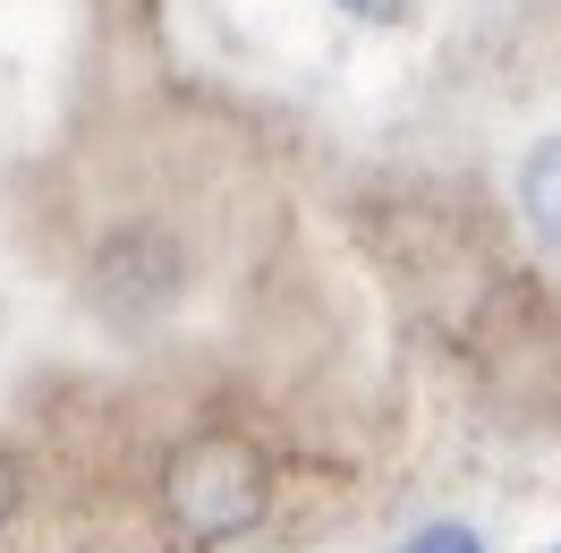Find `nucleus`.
Returning a JSON list of instances; mask_svg holds the SVG:
<instances>
[{"instance_id":"nucleus-8","label":"nucleus","mask_w":561,"mask_h":553,"mask_svg":"<svg viewBox=\"0 0 561 553\" xmlns=\"http://www.w3.org/2000/svg\"><path fill=\"white\" fill-rule=\"evenodd\" d=\"M553 553H561V545H553Z\"/></svg>"},{"instance_id":"nucleus-3","label":"nucleus","mask_w":561,"mask_h":553,"mask_svg":"<svg viewBox=\"0 0 561 553\" xmlns=\"http://www.w3.org/2000/svg\"><path fill=\"white\" fill-rule=\"evenodd\" d=\"M187 298V247L171 222H119L94 239L85 256V307L103 315L111 332H145Z\"/></svg>"},{"instance_id":"nucleus-4","label":"nucleus","mask_w":561,"mask_h":553,"mask_svg":"<svg viewBox=\"0 0 561 553\" xmlns=\"http://www.w3.org/2000/svg\"><path fill=\"white\" fill-rule=\"evenodd\" d=\"M519 213H527V230L561 256V137L527 145V162H519Z\"/></svg>"},{"instance_id":"nucleus-6","label":"nucleus","mask_w":561,"mask_h":553,"mask_svg":"<svg viewBox=\"0 0 561 553\" xmlns=\"http://www.w3.org/2000/svg\"><path fill=\"white\" fill-rule=\"evenodd\" d=\"M341 18H357V26H409V0H341Z\"/></svg>"},{"instance_id":"nucleus-7","label":"nucleus","mask_w":561,"mask_h":553,"mask_svg":"<svg viewBox=\"0 0 561 553\" xmlns=\"http://www.w3.org/2000/svg\"><path fill=\"white\" fill-rule=\"evenodd\" d=\"M18 503H26V469H18V451L0 443V528L18 519Z\"/></svg>"},{"instance_id":"nucleus-5","label":"nucleus","mask_w":561,"mask_h":553,"mask_svg":"<svg viewBox=\"0 0 561 553\" xmlns=\"http://www.w3.org/2000/svg\"><path fill=\"white\" fill-rule=\"evenodd\" d=\"M400 553H485L477 545V528H459V519H434V528H417Z\"/></svg>"},{"instance_id":"nucleus-1","label":"nucleus","mask_w":561,"mask_h":553,"mask_svg":"<svg viewBox=\"0 0 561 553\" xmlns=\"http://www.w3.org/2000/svg\"><path fill=\"white\" fill-rule=\"evenodd\" d=\"M153 503H162V528L179 545H230L247 528H264V511H273V460L239 426H196L162 451Z\"/></svg>"},{"instance_id":"nucleus-2","label":"nucleus","mask_w":561,"mask_h":553,"mask_svg":"<svg viewBox=\"0 0 561 553\" xmlns=\"http://www.w3.org/2000/svg\"><path fill=\"white\" fill-rule=\"evenodd\" d=\"M477 366L511 409H561V307L536 281L502 273L477 298Z\"/></svg>"}]
</instances>
